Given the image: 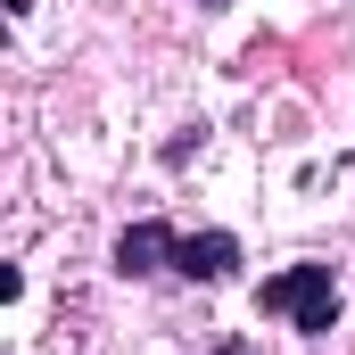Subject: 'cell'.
I'll list each match as a JSON object with an SVG mask.
<instances>
[{
  "label": "cell",
  "mask_w": 355,
  "mask_h": 355,
  "mask_svg": "<svg viewBox=\"0 0 355 355\" xmlns=\"http://www.w3.org/2000/svg\"><path fill=\"white\" fill-rule=\"evenodd\" d=\"M215 355H248V339H223V347H215Z\"/></svg>",
  "instance_id": "cell-4"
},
{
  "label": "cell",
  "mask_w": 355,
  "mask_h": 355,
  "mask_svg": "<svg viewBox=\"0 0 355 355\" xmlns=\"http://www.w3.org/2000/svg\"><path fill=\"white\" fill-rule=\"evenodd\" d=\"M174 272L198 281V289H223V281L240 272V240H232V232H182L174 240Z\"/></svg>",
  "instance_id": "cell-3"
},
{
  "label": "cell",
  "mask_w": 355,
  "mask_h": 355,
  "mask_svg": "<svg viewBox=\"0 0 355 355\" xmlns=\"http://www.w3.org/2000/svg\"><path fill=\"white\" fill-rule=\"evenodd\" d=\"M25 8H33V0H8V17H25Z\"/></svg>",
  "instance_id": "cell-5"
},
{
  "label": "cell",
  "mask_w": 355,
  "mask_h": 355,
  "mask_svg": "<svg viewBox=\"0 0 355 355\" xmlns=\"http://www.w3.org/2000/svg\"><path fill=\"white\" fill-rule=\"evenodd\" d=\"M198 8H223V0H198Z\"/></svg>",
  "instance_id": "cell-6"
},
{
  "label": "cell",
  "mask_w": 355,
  "mask_h": 355,
  "mask_svg": "<svg viewBox=\"0 0 355 355\" xmlns=\"http://www.w3.org/2000/svg\"><path fill=\"white\" fill-rule=\"evenodd\" d=\"M257 314H281L297 339H331V331H339V272L322 265V257L265 272V281H257Z\"/></svg>",
  "instance_id": "cell-1"
},
{
  "label": "cell",
  "mask_w": 355,
  "mask_h": 355,
  "mask_svg": "<svg viewBox=\"0 0 355 355\" xmlns=\"http://www.w3.org/2000/svg\"><path fill=\"white\" fill-rule=\"evenodd\" d=\"M174 223H166V215H141V223H124V232H116V272H124V281H149V272H174Z\"/></svg>",
  "instance_id": "cell-2"
}]
</instances>
